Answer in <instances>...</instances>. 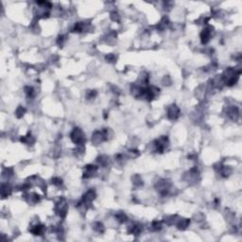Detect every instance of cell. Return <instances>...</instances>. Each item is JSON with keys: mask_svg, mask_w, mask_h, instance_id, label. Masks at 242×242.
Returning <instances> with one entry per match:
<instances>
[{"mask_svg": "<svg viewBox=\"0 0 242 242\" xmlns=\"http://www.w3.org/2000/svg\"><path fill=\"white\" fill-rule=\"evenodd\" d=\"M71 139L72 141L75 143V144H77L79 146L82 145L84 141H85V138H84V133L82 132V131L79 128H75L73 130V132H71Z\"/></svg>", "mask_w": 242, "mask_h": 242, "instance_id": "cell-1", "label": "cell"}, {"mask_svg": "<svg viewBox=\"0 0 242 242\" xmlns=\"http://www.w3.org/2000/svg\"><path fill=\"white\" fill-rule=\"evenodd\" d=\"M67 211V204L64 200H60L59 203L56 205V212L60 215V217H64Z\"/></svg>", "mask_w": 242, "mask_h": 242, "instance_id": "cell-2", "label": "cell"}, {"mask_svg": "<svg viewBox=\"0 0 242 242\" xmlns=\"http://www.w3.org/2000/svg\"><path fill=\"white\" fill-rule=\"evenodd\" d=\"M179 115H180V110L176 106V105H171L170 107H168V116L169 119H176L178 118Z\"/></svg>", "mask_w": 242, "mask_h": 242, "instance_id": "cell-3", "label": "cell"}, {"mask_svg": "<svg viewBox=\"0 0 242 242\" xmlns=\"http://www.w3.org/2000/svg\"><path fill=\"white\" fill-rule=\"evenodd\" d=\"M96 198V193L94 190H89L87 191L86 193L84 194V196L82 197V203L86 205L88 203H90L91 201Z\"/></svg>", "mask_w": 242, "mask_h": 242, "instance_id": "cell-4", "label": "cell"}, {"mask_svg": "<svg viewBox=\"0 0 242 242\" xmlns=\"http://www.w3.org/2000/svg\"><path fill=\"white\" fill-rule=\"evenodd\" d=\"M97 170V168L96 165H86L84 168V172H83V177L84 178H89L91 177L93 174H95L96 171Z\"/></svg>", "mask_w": 242, "mask_h": 242, "instance_id": "cell-5", "label": "cell"}, {"mask_svg": "<svg viewBox=\"0 0 242 242\" xmlns=\"http://www.w3.org/2000/svg\"><path fill=\"white\" fill-rule=\"evenodd\" d=\"M212 28H206L203 30V32L200 34V38H201V42L203 44H206L209 40H210V37H211V31Z\"/></svg>", "mask_w": 242, "mask_h": 242, "instance_id": "cell-6", "label": "cell"}, {"mask_svg": "<svg viewBox=\"0 0 242 242\" xmlns=\"http://www.w3.org/2000/svg\"><path fill=\"white\" fill-rule=\"evenodd\" d=\"M44 227L43 225H40V224L32 226V228L30 229V232L32 233L34 236H42L44 234Z\"/></svg>", "mask_w": 242, "mask_h": 242, "instance_id": "cell-7", "label": "cell"}, {"mask_svg": "<svg viewBox=\"0 0 242 242\" xmlns=\"http://www.w3.org/2000/svg\"><path fill=\"white\" fill-rule=\"evenodd\" d=\"M190 223V221L189 219H187V218H181V219H178V222H177V227L179 228V229H181V230H183V229H185V228L188 226V224Z\"/></svg>", "mask_w": 242, "mask_h": 242, "instance_id": "cell-8", "label": "cell"}, {"mask_svg": "<svg viewBox=\"0 0 242 242\" xmlns=\"http://www.w3.org/2000/svg\"><path fill=\"white\" fill-rule=\"evenodd\" d=\"M11 187L9 186L8 185H2V187H1V194H2V197L3 198H6L9 195L11 194Z\"/></svg>", "mask_w": 242, "mask_h": 242, "instance_id": "cell-9", "label": "cell"}, {"mask_svg": "<svg viewBox=\"0 0 242 242\" xmlns=\"http://www.w3.org/2000/svg\"><path fill=\"white\" fill-rule=\"evenodd\" d=\"M94 229L98 233H103L104 232V226H103L100 222H96L94 224Z\"/></svg>", "mask_w": 242, "mask_h": 242, "instance_id": "cell-10", "label": "cell"}, {"mask_svg": "<svg viewBox=\"0 0 242 242\" xmlns=\"http://www.w3.org/2000/svg\"><path fill=\"white\" fill-rule=\"evenodd\" d=\"M161 227H162V224L159 221H153V223H152V229L153 230H160Z\"/></svg>", "mask_w": 242, "mask_h": 242, "instance_id": "cell-11", "label": "cell"}, {"mask_svg": "<svg viewBox=\"0 0 242 242\" xmlns=\"http://www.w3.org/2000/svg\"><path fill=\"white\" fill-rule=\"evenodd\" d=\"M24 113H25V109L23 108V107H19V108L17 109V111H16L17 117H22V116L24 115Z\"/></svg>", "mask_w": 242, "mask_h": 242, "instance_id": "cell-12", "label": "cell"}, {"mask_svg": "<svg viewBox=\"0 0 242 242\" xmlns=\"http://www.w3.org/2000/svg\"><path fill=\"white\" fill-rule=\"evenodd\" d=\"M116 218H117L118 221H120L121 223H122V222H124L127 219V217H126V215H124L123 213H121V214L118 215V216H116Z\"/></svg>", "mask_w": 242, "mask_h": 242, "instance_id": "cell-13", "label": "cell"}, {"mask_svg": "<svg viewBox=\"0 0 242 242\" xmlns=\"http://www.w3.org/2000/svg\"><path fill=\"white\" fill-rule=\"evenodd\" d=\"M25 90H26L25 92L26 95H28V97H32V95H33V88L32 87H26Z\"/></svg>", "mask_w": 242, "mask_h": 242, "instance_id": "cell-14", "label": "cell"}, {"mask_svg": "<svg viewBox=\"0 0 242 242\" xmlns=\"http://www.w3.org/2000/svg\"><path fill=\"white\" fill-rule=\"evenodd\" d=\"M52 183H54L55 185H58V186L61 185L62 183V180H61V179H59V178H54V179H53V180H52Z\"/></svg>", "mask_w": 242, "mask_h": 242, "instance_id": "cell-15", "label": "cell"}, {"mask_svg": "<svg viewBox=\"0 0 242 242\" xmlns=\"http://www.w3.org/2000/svg\"><path fill=\"white\" fill-rule=\"evenodd\" d=\"M96 95H97V93H96L95 91H91V92H89V93H88V96H87V97H88V98H90V97H96Z\"/></svg>", "mask_w": 242, "mask_h": 242, "instance_id": "cell-16", "label": "cell"}]
</instances>
